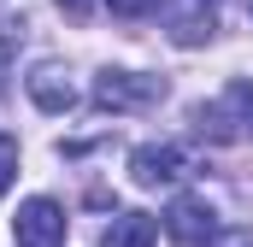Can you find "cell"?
Masks as SVG:
<instances>
[{"label": "cell", "instance_id": "obj_1", "mask_svg": "<svg viewBox=\"0 0 253 247\" xmlns=\"http://www.w3.org/2000/svg\"><path fill=\"white\" fill-rule=\"evenodd\" d=\"M165 100V77H141V71H106L94 82V106L100 112H135V106H153Z\"/></svg>", "mask_w": 253, "mask_h": 247}, {"label": "cell", "instance_id": "obj_2", "mask_svg": "<svg viewBox=\"0 0 253 247\" xmlns=\"http://www.w3.org/2000/svg\"><path fill=\"white\" fill-rule=\"evenodd\" d=\"M12 236H18V247H65V206L42 200V194L24 200L12 218Z\"/></svg>", "mask_w": 253, "mask_h": 247}, {"label": "cell", "instance_id": "obj_3", "mask_svg": "<svg viewBox=\"0 0 253 247\" xmlns=\"http://www.w3.org/2000/svg\"><path fill=\"white\" fill-rule=\"evenodd\" d=\"M165 230H171V242H183V247H206L218 236V218H212V206L200 194H177L171 212H165Z\"/></svg>", "mask_w": 253, "mask_h": 247}, {"label": "cell", "instance_id": "obj_4", "mask_svg": "<svg viewBox=\"0 0 253 247\" xmlns=\"http://www.w3.org/2000/svg\"><path fill=\"white\" fill-rule=\"evenodd\" d=\"M189 171V159H183V147H171V141H147V147H135L129 153V177L141 188H159V183H177Z\"/></svg>", "mask_w": 253, "mask_h": 247}, {"label": "cell", "instance_id": "obj_5", "mask_svg": "<svg viewBox=\"0 0 253 247\" xmlns=\"http://www.w3.org/2000/svg\"><path fill=\"white\" fill-rule=\"evenodd\" d=\"M30 100L42 112H71L77 106V88H71V77H65L59 65H36L30 71Z\"/></svg>", "mask_w": 253, "mask_h": 247}, {"label": "cell", "instance_id": "obj_6", "mask_svg": "<svg viewBox=\"0 0 253 247\" xmlns=\"http://www.w3.org/2000/svg\"><path fill=\"white\" fill-rule=\"evenodd\" d=\"M153 242H159V218H147V212H124L106 230V247H153Z\"/></svg>", "mask_w": 253, "mask_h": 247}, {"label": "cell", "instance_id": "obj_7", "mask_svg": "<svg viewBox=\"0 0 253 247\" xmlns=\"http://www.w3.org/2000/svg\"><path fill=\"white\" fill-rule=\"evenodd\" d=\"M224 106H230V112L253 129V82H242V77H236V82H230V94H224Z\"/></svg>", "mask_w": 253, "mask_h": 247}, {"label": "cell", "instance_id": "obj_8", "mask_svg": "<svg viewBox=\"0 0 253 247\" xmlns=\"http://www.w3.org/2000/svg\"><path fill=\"white\" fill-rule=\"evenodd\" d=\"M12 165H18V141H12V135H0V194L12 188Z\"/></svg>", "mask_w": 253, "mask_h": 247}, {"label": "cell", "instance_id": "obj_9", "mask_svg": "<svg viewBox=\"0 0 253 247\" xmlns=\"http://www.w3.org/2000/svg\"><path fill=\"white\" fill-rule=\"evenodd\" d=\"M206 247H253V230H218Z\"/></svg>", "mask_w": 253, "mask_h": 247}, {"label": "cell", "instance_id": "obj_10", "mask_svg": "<svg viewBox=\"0 0 253 247\" xmlns=\"http://www.w3.org/2000/svg\"><path fill=\"white\" fill-rule=\"evenodd\" d=\"M106 6H112L118 18H141V12H153L159 0H106Z\"/></svg>", "mask_w": 253, "mask_h": 247}, {"label": "cell", "instance_id": "obj_11", "mask_svg": "<svg viewBox=\"0 0 253 247\" xmlns=\"http://www.w3.org/2000/svg\"><path fill=\"white\" fill-rule=\"evenodd\" d=\"M59 12H65V18H77V24H83V18H94V0H59Z\"/></svg>", "mask_w": 253, "mask_h": 247}, {"label": "cell", "instance_id": "obj_12", "mask_svg": "<svg viewBox=\"0 0 253 247\" xmlns=\"http://www.w3.org/2000/svg\"><path fill=\"white\" fill-rule=\"evenodd\" d=\"M200 6H218V0H200Z\"/></svg>", "mask_w": 253, "mask_h": 247}, {"label": "cell", "instance_id": "obj_13", "mask_svg": "<svg viewBox=\"0 0 253 247\" xmlns=\"http://www.w3.org/2000/svg\"><path fill=\"white\" fill-rule=\"evenodd\" d=\"M248 12H253V0H248Z\"/></svg>", "mask_w": 253, "mask_h": 247}]
</instances>
